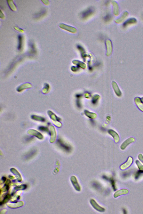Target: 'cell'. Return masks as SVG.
I'll use <instances>...</instances> for the list:
<instances>
[{
	"label": "cell",
	"mask_w": 143,
	"mask_h": 214,
	"mask_svg": "<svg viewBox=\"0 0 143 214\" xmlns=\"http://www.w3.org/2000/svg\"><path fill=\"white\" fill-rule=\"evenodd\" d=\"M135 139L133 137H130L125 140L120 146V148L122 150H124L129 145L134 142Z\"/></svg>",
	"instance_id": "obj_1"
},
{
	"label": "cell",
	"mask_w": 143,
	"mask_h": 214,
	"mask_svg": "<svg viewBox=\"0 0 143 214\" xmlns=\"http://www.w3.org/2000/svg\"><path fill=\"white\" fill-rule=\"evenodd\" d=\"M90 203L92 207L97 211L100 212H104L105 211V209L98 205L97 203L94 199H91Z\"/></svg>",
	"instance_id": "obj_2"
},
{
	"label": "cell",
	"mask_w": 143,
	"mask_h": 214,
	"mask_svg": "<svg viewBox=\"0 0 143 214\" xmlns=\"http://www.w3.org/2000/svg\"><path fill=\"white\" fill-rule=\"evenodd\" d=\"M71 181L76 191H81V187L78 182L76 177L74 176H72L71 177Z\"/></svg>",
	"instance_id": "obj_3"
},
{
	"label": "cell",
	"mask_w": 143,
	"mask_h": 214,
	"mask_svg": "<svg viewBox=\"0 0 143 214\" xmlns=\"http://www.w3.org/2000/svg\"><path fill=\"white\" fill-rule=\"evenodd\" d=\"M57 143L59 146L65 151L68 152L71 151V148L70 146L65 143L61 139H59Z\"/></svg>",
	"instance_id": "obj_4"
},
{
	"label": "cell",
	"mask_w": 143,
	"mask_h": 214,
	"mask_svg": "<svg viewBox=\"0 0 143 214\" xmlns=\"http://www.w3.org/2000/svg\"><path fill=\"white\" fill-rule=\"evenodd\" d=\"M133 161V158L131 156L129 157L126 162L120 166V169L122 170H124L128 168L132 164Z\"/></svg>",
	"instance_id": "obj_5"
},
{
	"label": "cell",
	"mask_w": 143,
	"mask_h": 214,
	"mask_svg": "<svg viewBox=\"0 0 143 214\" xmlns=\"http://www.w3.org/2000/svg\"><path fill=\"white\" fill-rule=\"evenodd\" d=\"M134 101L138 108L143 112V103L141 100V98L138 97H136L135 98Z\"/></svg>",
	"instance_id": "obj_6"
},
{
	"label": "cell",
	"mask_w": 143,
	"mask_h": 214,
	"mask_svg": "<svg viewBox=\"0 0 143 214\" xmlns=\"http://www.w3.org/2000/svg\"><path fill=\"white\" fill-rule=\"evenodd\" d=\"M109 133L113 137L114 141L116 143H117L120 141V137L117 133L112 130H110L109 131Z\"/></svg>",
	"instance_id": "obj_7"
},
{
	"label": "cell",
	"mask_w": 143,
	"mask_h": 214,
	"mask_svg": "<svg viewBox=\"0 0 143 214\" xmlns=\"http://www.w3.org/2000/svg\"><path fill=\"white\" fill-rule=\"evenodd\" d=\"M128 193L129 191L127 189H121L116 192L114 193V197L115 198H116L118 197L119 196L122 195L128 194Z\"/></svg>",
	"instance_id": "obj_8"
},
{
	"label": "cell",
	"mask_w": 143,
	"mask_h": 214,
	"mask_svg": "<svg viewBox=\"0 0 143 214\" xmlns=\"http://www.w3.org/2000/svg\"><path fill=\"white\" fill-rule=\"evenodd\" d=\"M137 20L135 18H131L127 20L123 24V26L124 27H126L128 25L136 23Z\"/></svg>",
	"instance_id": "obj_9"
},
{
	"label": "cell",
	"mask_w": 143,
	"mask_h": 214,
	"mask_svg": "<svg viewBox=\"0 0 143 214\" xmlns=\"http://www.w3.org/2000/svg\"><path fill=\"white\" fill-rule=\"evenodd\" d=\"M102 178L104 179L107 181H109L110 182L111 185H112L114 191H116V188L115 182H114V180L112 178H109L106 176L104 175L103 176Z\"/></svg>",
	"instance_id": "obj_10"
},
{
	"label": "cell",
	"mask_w": 143,
	"mask_h": 214,
	"mask_svg": "<svg viewBox=\"0 0 143 214\" xmlns=\"http://www.w3.org/2000/svg\"><path fill=\"white\" fill-rule=\"evenodd\" d=\"M113 87L114 89L115 90V92L117 96L119 97L121 96L122 95L121 91H120L117 83H115V82H114L113 83Z\"/></svg>",
	"instance_id": "obj_11"
},
{
	"label": "cell",
	"mask_w": 143,
	"mask_h": 214,
	"mask_svg": "<svg viewBox=\"0 0 143 214\" xmlns=\"http://www.w3.org/2000/svg\"><path fill=\"white\" fill-rule=\"evenodd\" d=\"M36 150H32L31 151L29 152L25 155L24 158L26 160L32 158L33 156L36 154Z\"/></svg>",
	"instance_id": "obj_12"
},
{
	"label": "cell",
	"mask_w": 143,
	"mask_h": 214,
	"mask_svg": "<svg viewBox=\"0 0 143 214\" xmlns=\"http://www.w3.org/2000/svg\"><path fill=\"white\" fill-rule=\"evenodd\" d=\"M93 11V9L92 8H90L86 11L84 12L82 14V17L83 18H85L90 15V14L92 13Z\"/></svg>",
	"instance_id": "obj_13"
},
{
	"label": "cell",
	"mask_w": 143,
	"mask_h": 214,
	"mask_svg": "<svg viewBox=\"0 0 143 214\" xmlns=\"http://www.w3.org/2000/svg\"><path fill=\"white\" fill-rule=\"evenodd\" d=\"M11 171L14 174L15 176L17 178V179L19 181H21L22 178L20 174L17 172L16 169L14 168H12L11 169Z\"/></svg>",
	"instance_id": "obj_14"
},
{
	"label": "cell",
	"mask_w": 143,
	"mask_h": 214,
	"mask_svg": "<svg viewBox=\"0 0 143 214\" xmlns=\"http://www.w3.org/2000/svg\"><path fill=\"white\" fill-rule=\"evenodd\" d=\"M128 15L129 13L128 12L125 11L122 14L121 17H120V18L118 19V22H119V23H120V22L123 21L126 17L128 16Z\"/></svg>",
	"instance_id": "obj_15"
},
{
	"label": "cell",
	"mask_w": 143,
	"mask_h": 214,
	"mask_svg": "<svg viewBox=\"0 0 143 214\" xmlns=\"http://www.w3.org/2000/svg\"><path fill=\"white\" fill-rule=\"evenodd\" d=\"M136 163L138 168L139 170L141 171L143 173V166L141 164L140 162L138 160H136Z\"/></svg>",
	"instance_id": "obj_16"
},
{
	"label": "cell",
	"mask_w": 143,
	"mask_h": 214,
	"mask_svg": "<svg viewBox=\"0 0 143 214\" xmlns=\"http://www.w3.org/2000/svg\"><path fill=\"white\" fill-rule=\"evenodd\" d=\"M26 188L27 186L26 185H22L20 186L16 187L14 188L15 190H24L26 189Z\"/></svg>",
	"instance_id": "obj_17"
},
{
	"label": "cell",
	"mask_w": 143,
	"mask_h": 214,
	"mask_svg": "<svg viewBox=\"0 0 143 214\" xmlns=\"http://www.w3.org/2000/svg\"><path fill=\"white\" fill-rule=\"evenodd\" d=\"M11 196L10 195L7 194L6 196L4 198V200H3L2 202L1 203V204L4 203H5L7 202L10 199Z\"/></svg>",
	"instance_id": "obj_18"
},
{
	"label": "cell",
	"mask_w": 143,
	"mask_h": 214,
	"mask_svg": "<svg viewBox=\"0 0 143 214\" xmlns=\"http://www.w3.org/2000/svg\"><path fill=\"white\" fill-rule=\"evenodd\" d=\"M92 185L94 188L97 189H100V188L101 187L100 186L99 184L96 182H93Z\"/></svg>",
	"instance_id": "obj_19"
},
{
	"label": "cell",
	"mask_w": 143,
	"mask_h": 214,
	"mask_svg": "<svg viewBox=\"0 0 143 214\" xmlns=\"http://www.w3.org/2000/svg\"><path fill=\"white\" fill-rule=\"evenodd\" d=\"M19 40V44L18 46L19 50H20L21 49L22 44V38L21 36H19L18 37Z\"/></svg>",
	"instance_id": "obj_20"
},
{
	"label": "cell",
	"mask_w": 143,
	"mask_h": 214,
	"mask_svg": "<svg viewBox=\"0 0 143 214\" xmlns=\"http://www.w3.org/2000/svg\"><path fill=\"white\" fill-rule=\"evenodd\" d=\"M142 173H143L140 171L139 170V171H138L136 174V175L135 176L136 179H137L138 178V177Z\"/></svg>",
	"instance_id": "obj_21"
},
{
	"label": "cell",
	"mask_w": 143,
	"mask_h": 214,
	"mask_svg": "<svg viewBox=\"0 0 143 214\" xmlns=\"http://www.w3.org/2000/svg\"><path fill=\"white\" fill-rule=\"evenodd\" d=\"M138 158L140 161L143 164V156L141 154H139L138 156Z\"/></svg>",
	"instance_id": "obj_22"
},
{
	"label": "cell",
	"mask_w": 143,
	"mask_h": 214,
	"mask_svg": "<svg viewBox=\"0 0 143 214\" xmlns=\"http://www.w3.org/2000/svg\"><path fill=\"white\" fill-rule=\"evenodd\" d=\"M111 17L110 15L109 14H108L104 18L105 20L106 21H108L110 19Z\"/></svg>",
	"instance_id": "obj_23"
},
{
	"label": "cell",
	"mask_w": 143,
	"mask_h": 214,
	"mask_svg": "<svg viewBox=\"0 0 143 214\" xmlns=\"http://www.w3.org/2000/svg\"><path fill=\"white\" fill-rule=\"evenodd\" d=\"M39 129L41 130V131H48V129L47 128L43 127H40L39 128Z\"/></svg>",
	"instance_id": "obj_24"
},
{
	"label": "cell",
	"mask_w": 143,
	"mask_h": 214,
	"mask_svg": "<svg viewBox=\"0 0 143 214\" xmlns=\"http://www.w3.org/2000/svg\"><path fill=\"white\" fill-rule=\"evenodd\" d=\"M6 180V178L5 177H3L2 178V180H3V181H4V182Z\"/></svg>",
	"instance_id": "obj_25"
},
{
	"label": "cell",
	"mask_w": 143,
	"mask_h": 214,
	"mask_svg": "<svg viewBox=\"0 0 143 214\" xmlns=\"http://www.w3.org/2000/svg\"><path fill=\"white\" fill-rule=\"evenodd\" d=\"M141 101H142V102L143 103V97H142L141 98Z\"/></svg>",
	"instance_id": "obj_26"
}]
</instances>
